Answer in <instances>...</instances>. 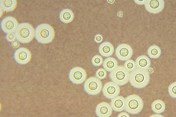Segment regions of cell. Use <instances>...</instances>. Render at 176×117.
<instances>
[{
  "label": "cell",
  "instance_id": "6da1fadb",
  "mask_svg": "<svg viewBox=\"0 0 176 117\" xmlns=\"http://www.w3.org/2000/svg\"><path fill=\"white\" fill-rule=\"evenodd\" d=\"M150 75L146 70L136 68L130 72L129 82L131 85L137 89L145 87L148 84Z\"/></svg>",
  "mask_w": 176,
  "mask_h": 117
},
{
  "label": "cell",
  "instance_id": "7a4b0ae2",
  "mask_svg": "<svg viewBox=\"0 0 176 117\" xmlns=\"http://www.w3.org/2000/svg\"><path fill=\"white\" fill-rule=\"evenodd\" d=\"M55 35L53 27L47 23L39 24L35 29V38L39 43L48 44L51 42Z\"/></svg>",
  "mask_w": 176,
  "mask_h": 117
},
{
  "label": "cell",
  "instance_id": "3957f363",
  "mask_svg": "<svg viewBox=\"0 0 176 117\" xmlns=\"http://www.w3.org/2000/svg\"><path fill=\"white\" fill-rule=\"evenodd\" d=\"M16 39L23 43L31 42L35 37V30L32 25L28 23L18 24L14 32Z\"/></svg>",
  "mask_w": 176,
  "mask_h": 117
},
{
  "label": "cell",
  "instance_id": "277c9868",
  "mask_svg": "<svg viewBox=\"0 0 176 117\" xmlns=\"http://www.w3.org/2000/svg\"><path fill=\"white\" fill-rule=\"evenodd\" d=\"M124 110L132 115L137 114L142 110L143 107V102L142 99L136 94H132L125 98Z\"/></svg>",
  "mask_w": 176,
  "mask_h": 117
},
{
  "label": "cell",
  "instance_id": "5b68a950",
  "mask_svg": "<svg viewBox=\"0 0 176 117\" xmlns=\"http://www.w3.org/2000/svg\"><path fill=\"white\" fill-rule=\"evenodd\" d=\"M109 76L112 82L119 86L125 85L129 81L130 72L123 66H118L111 72Z\"/></svg>",
  "mask_w": 176,
  "mask_h": 117
},
{
  "label": "cell",
  "instance_id": "8992f818",
  "mask_svg": "<svg viewBox=\"0 0 176 117\" xmlns=\"http://www.w3.org/2000/svg\"><path fill=\"white\" fill-rule=\"evenodd\" d=\"M102 88V83L100 79L96 77L88 78L84 84V89L88 94L95 95L99 94Z\"/></svg>",
  "mask_w": 176,
  "mask_h": 117
},
{
  "label": "cell",
  "instance_id": "52a82bcc",
  "mask_svg": "<svg viewBox=\"0 0 176 117\" xmlns=\"http://www.w3.org/2000/svg\"><path fill=\"white\" fill-rule=\"evenodd\" d=\"M87 76L86 72L84 69L80 67H75L70 70L68 77L72 83L78 85L85 81Z\"/></svg>",
  "mask_w": 176,
  "mask_h": 117
},
{
  "label": "cell",
  "instance_id": "ba28073f",
  "mask_svg": "<svg viewBox=\"0 0 176 117\" xmlns=\"http://www.w3.org/2000/svg\"><path fill=\"white\" fill-rule=\"evenodd\" d=\"M18 24L16 19L12 16H7L1 20L0 27L3 32L6 34L13 33L16 30Z\"/></svg>",
  "mask_w": 176,
  "mask_h": 117
},
{
  "label": "cell",
  "instance_id": "9c48e42d",
  "mask_svg": "<svg viewBox=\"0 0 176 117\" xmlns=\"http://www.w3.org/2000/svg\"><path fill=\"white\" fill-rule=\"evenodd\" d=\"M115 54L119 60L126 61L131 58L133 54V51L128 44H119L116 48Z\"/></svg>",
  "mask_w": 176,
  "mask_h": 117
},
{
  "label": "cell",
  "instance_id": "30bf717a",
  "mask_svg": "<svg viewBox=\"0 0 176 117\" xmlns=\"http://www.w3.org/2000/svg\"><path fill=\"white\" fill-rule=\"evenodd\" d=\"M103 95L107 99H111L118 96L120 92L119 85L113 82L105 83L102 89Z\"/></svg>",
  "mask_w": 176,
  "mask_h": 117
},
{
  "label": "cell",
  "instance_id": "8fae6325",
  "mask_svg": "<svg viewBox=\"0 0 176 117\" xmlns=\"http://www.w3.org/2000/svg\"><path fill=\"white\" fill-rule=\"evenodd\" d=\"M13 58L15 61L20 64H25L28 63L31 58L30 51L24 47H20L15 51Z\"/></svg>",
  "mask_w": 176,
  "mask_h": 117
},
{
  "label": "cell",
  "instance_id": "7c38bea8",
  "mask_svg": "<svg viewBox=\"0 0 176 117\" xmlns=\"http://www.w3.org/2000/svg\"><path fill=\"white\" fill-rule=\"evenodd\" d=\"M145 6L149 12L156 14L161 12L164 6V1L163 0H146Z\"/></svg>",
  "mask_w": 176,
  "mask_h": 117
},
{
  "label": "cell",
  "instance_id": "4fadbf2b",
  "mask_svg": "<svg viewBox=\"0 0 176 117\" xmlns=\"http://www.w3.org/2000/svg\"><path fill=\"white\" fill-rule=\"evenodd\" d=\"M112 109L108 103L102 102L96 106L95 113L98 117H109L112 114Z\"/></svg>",
  "mask_w": 176,
  "mask_h": 117
},
{
  "label": "cell",
  "instance_id": "5bb4252c",
  "mask_svg": "<svg viewBox=\"0 0 176 117\" xmlns=\"http://www.w3.org/2000/svg\"><path fill=\"white\" fill-rule=\"evenodd\" d=\"M125 99L122 96H117L111 99L110 105L112 110L116 112H120L124 110Z\"/></svg>",
  "mask_w": 176,
  "mask_h": 117
},
{
  "label": "cell",
  "instance_id": "9a60e30c",
  "mask_svg": "<svg viewBox=\"0 0 176 117\" xmlns=\"http://www.w3.org/2000/svg\"><path fill=\"white\" fill-rule=\"evenodd\" d=\"M114 51V48L110 42H102L99 47V51L100 54L104 57H108L111 56Z\"/></svg>",
  "mask_w": 176,
  "mask_h": 117
},
{
  "label": "cell",
  "instance_id": "2e32d148",
  "mask_svg": "<svg viewBox=\"0 0 176 117\" xmlns=\"http://www.w3.org/2000/svg\"><path fill=\"white\" fill-rule=\"evenodd\" d=\"M135 63L136 68L147 70L150 67L151 65L150 60L145 55L139 56L136 59Z\"/></svg>",
  "mask_w": 176,
  "mask_h": 117
},
{
  "label": "cell",
  "instance_id": "e0dca14e",
  "mask_svg": "<svg viewBox=\"0 0 176 117\" xmlns=\"http://www.w3.org/2000/svg\"><path fill=\"white\" fill-rule=\"evenodd\" d=\"M16 0H0V6L1 9L4 11L8 12L13 11L17 6Z\"/></svg>",
  "mask_w": 176,
  "mask_h": 117
},
{
  "label": "cell",
  "instance_id": "ac0fdd59",
  "mask_svg": "<svg viewBox=\"0 0 176 117\" xmlns=\"http://www.w3.org/2000/svg\"><path fill=\"white\" fill-rule=\"evenodd\" d=\"M60 20L62 22L67 23L72 22L74 18V14L72 11L68 8L62 10L59 15Z\"/></svg>",
  "mask_w": 176,
  "mask_h": 117
},
{
  "label": "cell",
  "instance_id": "d6986e66",
  "mask_svg": "<svg viewBox=\"0 0 176 117\" xmlns=\"http://www.w3.org/2000/svg\"><path fill=\"white\" fill-rule=\"evenodd\" d=\"M117 66V61L112 57H109L106 58L103 63V68L108 72L112 71Z\"/></svg>",
  "mask_w": 176,
  "mask_h": 117
},
{
  "label": "cell",
  "instance_id": "ffe728a7",
  "mask_svg": "<svg viewBox=\"0 0 176 117\" xmlns=\"http://www.w3.org/2000/svg\"><path fill=\"white\" fill-rule=\"evenodd\" d=\"M152 111L156 113L161 114L163 113L165 109V104L162 100L157 99L154 101L151 104Z\"/></svg>",
  "mask_w": 176,
  "mask_h": 117
},
{
  "label": "cell",
  "instance_id": "44dd1931",
  "mask_svg": "<svg viewBox=\"0 0 176 117\" xmlns=\"http://www.w3.org/2000/svg\"><path fill=\"white\" fill-rule=\"evenodd\" d=\"M161 53L160 49L158 46L156 45L150 46L148 50V55L152 58H158L160 56Z\"/></svg>",
  "mask_w": 176,
  "mask_h": 117
},
{
  "label": "cell",
  "instance_id": "7402d4cb",
  "mask_svg": "<svg viewBox=\"0 0 176 117\" xmlns=\"http://www.w3.org/2000/svg\"><path fill=\"white\" fill-rule=\"evenodd\" d=\"M124 66L130 72L134 70L136 68L135 61L130 59L126 61Z\"/></svg>",
  "mask_w": 176,
  "mask_h": 117
},
{
  "label": "cell",
  "instance_id": "603a6c76",
  "mask_svg": "<svg viewBox=\"0 0 176 117\" xmlns=\"http://www.w3.org/2000/svg\"><path fill=\"white\" fill-rule=\"evenodd\" d=\"M91 62L92 65L94 66H100L103 63V58L99 55H95L92 58Z\"/></svg>",
  "mask_w": 176,
  "mask_h": 117
},
{
  "label": "cell",
  "instance_id": "cb8c5ba5",
  "mask_svg": "<svg viewBox=\"0 0 176 117\" xmlns=\"http://www.w3.org/2000/svg\"><path fill=\"white\" fill-rule=\"evenodd\" d=\"M169 95L174 98H176V82H174L170 85L168 87Z\"/></svg>",
  "mask_w": 176,
  "mask_h": 117
},
{
  "label": "cell",
  "instance_id": "d4e9b609",
  "mask_svg": "<svg viewBox=\"0 0 176 117\" xmlns=\"http://www.w3.org/2000/svg\"><path fill=\"white\" fill-rule=\"evenodd\" d=\"M96 77L100 80L105 78L107 75L106 70L103 68H100L98 69L95 73Z\"/></svg>",
  "mask_w": 176,
  "mask_h": 117
},
{
  "label": "cell",
  "instance_id": "484cf974",
  "mask_svg": "<svg viewBox=\"0 0 176 117\" xmlns=\"http://www.w3.org/2000/svg\"><path fill=\"white\" fill-rule=\"evenodd\" d=\"M6 40L9 42H12L16 39L14 33H10L6 34L5 36Z\"/></svg>",
  "mask_w": 176,
  "mask_h": 117
},
{
  "label": "cell",
  "instance_id": "4316f807",
  "mask_svg": "<svg viewBox=\"0 0 176 117\" xmlns=\"http://www.w3.org/2000/svg\"><path fill=\"white\" fill-rule=\"evenodd\" d=\"M102 37L100 34H97L95 35L94 38L95 42L97 43H100L102 41Z\"/></svg>",
  "mask_w": 176,
  "mask_h": 117
},
{
  "label": "cell",
  "instance_id": "83f0119b",
  "mask_svg": "<svg viewBox=\"0 0 176 117\" xmlns=\"http://www.w3.org/2000/svg\"><path fill=\"white\" fill-rule=\"evenodd\" d=\"M11 46L13 48H16L19 47L20 44L18 40H15L11 42Z\"/></svg>",
  "mask_w": 176,
  "mask_h": 117
},
{
  "label": "cell",
  "instance_id": "f1b7e54d",
  "mask_svg": "<svg viewBox=\"0 0 176 117\" xmlns=\"http://www.w3.org/2000/svg\"><path fill=\"white\" fill-rule=\"evenodd\" d=\"M118 117H129L130 116L126 112H122L120 113H119L117 116Z\"/></svg>",
  "mask_w": 176,
  "mask_h": 117
},
{
  "label": "cell",
  "instance_id": "f546056e",
  "mask_svg": "<svg viewBox=\"0 0 176 117\" xmlns=\"http://www.w3.org/2000/svg\"><path fill=\"white\" fill-rule=\"evenodd\" d=\"M146 70L149 73H152L153 71V69L152 68L149 67Z\"/></svg>",
  "mask_w": 176,
  "mask_h": 117
},
{
  "label": "cell",
  "instance_id": "4dcf8cb0",
  "mask_svg": "<svg viewBox=\"0 0 176 117\" xmlns=\"http://www.w3.org/2000/svg\"><path fill=\"white\" fill-rule=\"evenodd\" d=\"M150 117H163V116L162 115H161L160 114L156 113V114L150 116Z\"/></svg>",
  "mask_w": 176,
  "mask_h": 117
},
{
  "label": "cell",
  "instance_id": "1f68e13d",
  "mask_svg": "<svg viewBox=\"0 0 176 117\" xmlns=\"http://www.w3.org/2000/svg\"><path fill=\"white\" fill-rule=\"evenodd\" d=\"M114 0H107V1L109 3H113Z\"/></svg>",
  "mask_w": 176,
  "mask_h": 117
}]
</instances>
